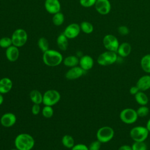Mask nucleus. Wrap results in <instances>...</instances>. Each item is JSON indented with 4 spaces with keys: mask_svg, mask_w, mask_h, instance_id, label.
Wrapping results in <instances>:
<instances>
[{
    "mask_svg": "<svg viewBox=\"0 0 150 150\" xmlns=\"http://www.w3.org/2000/svg\"><path fill=\"white\" fill-rule=\"evenodd\" d=\"M35 139L29 134L22 133L16 136L14 144L19 150H31L35 145Z\"/></svg>",
    "mask_w": 150,
    "mask_h": 150,
    "instance_id": "obj_1",
    "label": "nucleus"
},
{
    "mask_svg": "<svg viewBox=\"0 0 150 150\" xmlns=\"http://www.w3.org/2000/svg\"><path fill=\"white\" fill-rule=\"evenodd\" d=\"M42 60L43 63L50 67H55L63 62V56L58 51L53 49H49L43 52Z\"/></svg>",
    "mask_w": 150,
    "mask_h": 150,
    "instance_id": "obj_2",
    "label": "nucleus"
},
{
    "mask_svg": "<svg viewBox=\"0 0 150 150\" xmlns=\"http://www.w3.org/2000/svg\"><path fill=\"white\" fill-rule=\"evenodd\" d=\"M12 45L18 47L24 46L28 40V34L25 30L18 28L13 31L11 36Z\"/></svg>",
    "mask_w": 150,
    "mask_h": 150,
    "instance_id": "obj_3",
    "label": "nucleus"
},
{
    "mask_svg": "<svg viewBox=\"0 0 150 150\" xmlns=\"http://www.w3.org/2000/svg\"><path fill=\"white\" fill-rule=\"evenodd\" d=\"M149 132L146 127L135 126L130 130L129 135L134 141L142 142L146 139Z\"/></svg>",
    "mask_w": 150,
    "mask_h": 150,
    "instance_id": "obj_4",
    "label": "nucleus"
},
{
    "mask_svg": "<svg viewBox=\"0 0 150 150\" xmlns=\"http://www.w3.org/2000/svg\"><path fill=\"white\" fill-rule=\"evenodd\" d=\"M117 58L118 56L117 52L107 50L98 56L97 62L98 64L106 66L115 63L117 60Z\"/></svg>",
    "mask_w": 150,
    "mask_h": 150,
    "instance_id": "obj_5",
    "label": "nucleus"
},
{
    "mask_svg": "<svg viewBox=\"0 0 150 150\" xmlns=\"http://www.w3.org/2000/svg\"><path fill=\"white\" fill-rule=\"evenodd\" d=\"M114 136V131L109 126H104L100 128L97 132L96 137L101 143H106L110 141Z\"/></svg>",
    "mask_w": 150,
    "mask_h": 150,
    "instance_id": "obj_6",
    "label": "nucleus"
},
{
    "mask_svg": "<svg viewBox=\"0 0 150 150\" xmlns=\"http://www.w3.org/2000/svg\"><path fill=\"white\" fill-rule=\"evenodd\" d=\"M138 115L135 110L131 108L123 109L120 113V118L122 122L127 124H131L137 121Z\"/></svg>",
    "mask_w": 150,
    "mask_h": 150,
    "instance_id": "obj_7",
    "label": "nucleus"
},
{
    "mask_svg": "<svg viewBox=\"0 0 150 150\" xmlns=\"http://www.w3.org/2000/svg\"><path fill=\"white\" fill-rule=\"evenodd\" d=\"M60 100V94L56 90H49L43 95L42 103L45 105L53 106L57 104Z\"/></svg>",
    "mask_w": 150,
    "mask_h": 150,
    "instance_id": "obj_8",
    "label": "nucleus"
},
{
    "mask_svg": "<svg viewBox=\"0 0 150 150\" xmlns=\"http://www.w3.org/2000/svg\"><path fill=\"white\" fill-rule=\"evenodd\" d=\"M103 44L107 50L115 52H117L120 45L118 39L111 34H108L104 36L103 39Z\"/></svg>",
    "mask_w": 150,
    "mask_h": 150,
    "instance_id": "obj_9",
    "label": "nucleus"
},
{
    "mask_svg": "<svg viewBox=\"0 0 150 150\" xmlns=\"http://www.w3.org/2000/svg\"><path fill=\"white\" fill-rule=\"evenodd\" d=\"M81 29L80 25L76 23H72L66 27L63 33L68 39H72L77 37Z\"/></svg>",
    "mask_w": 150,
    "mask_h": 150,
    "instance_id": "obj_10",
    "label": "nucleus"
},
{
    "mask_svg": "<svg viewBox=\"0 0 150 150\" xmlns=\"http://www.w3.org/2000/svg\"><path fill=\"white\" fill-rule=\"evenodd\" d=\"M94 6L97 12L102 15L108 14L111 8V4L108 0H97Z\"/></svg>",
    "mask_w": 150,
    "mask_h": 150,
    "instance_id": "obj_11",
    "label": "nucleus"
},
{
    "mask_svg": "<svg viewBox=\"0 0 150 150\" xmlns=\"http://www.w3.org/2000/svg\"><path fill=\"white\" fill-rule=\"evenodd\" d=\"M44 6L48 13L53 15L59 12L61 9V5L59 0H45Z\"/></svg>",
    "mask_w": 150,
    "mask_h": 150,
    "instance_id": "obj_12",
    "label": "nucleus"
},
{
    "mask_svg": "<svg viewBox=\"0 0 150 150\" xmlns=\"http://www.w3.org/2000/svg\"><path fill=\"white\" fill-rule=\"evenodd\" d=\"M86 73L80 66H75L71 67L65 74V77L68 80H75L83 76Z\"/></svg>",
    "mask_w": 150,
    "mask_h": 150,
    "instance_id": "obj_13",
    "label": "nucleus"
},
{
    "mask_svg": "<svg viewBox=\"0 0 150 150\" xmlns=\"http://www.w3.org/2000/svg\"><path fill=\"white\" fill-rule=\"evenodd\" d=\"M16 122V115L12 112H7L3 114L0 119L1 125L5 127H11Z\"/></svg>",
    "mask_w": 150,
    "mask_h": 150,
    "instance_id": "obj_14",
    "label": "nucleus"
},
{
    "mask_svg": "<svg viewBox=\"0 0 150 150\" xmlns=\"http://www.w3.org/2000/svg\"><path fill=\"white\" fill-rule=\"evenodd\" d=\"M5 55L6 59L11 62H14L18 60L19 56V50L18 47L11 45L6 49Z\"/></svg>",
    "mask_w": 150,
    "mask_h": 150,
    "instance_id": "obj_15",
    "label": "nucleus"
},
{
    "mask_svg": "<svg viewBox=\"0 0 150 150\" xmlns=\"http://www.w3.org/2000/svg\"><path fill=\"white\" fill-rule=\"evenodd\" d=\"M79 64L86 71L90 70L94 65L93 59L89 55L82 56L79 59Z\"/></svg>",
    "mask_w": 150,
    "mask_h": 150,
    "instance_id": "obj_16",
    "label": "nucleus"
},
{
    "mask_svg": "<svg viewBox=\"0 0 150 150\" xmlns=\"http://www.w3.org/2000/svg\"><path fill=\"white\" fill-rule=\"evenodd\" d=\"M136 86L142 91H146L150 88V75H144L137 81Z\"/></svg>",
    "mask_w": 150,
    "mask_h": 150,
    "instance_id": "obj_17",
    "label": "nucleus"
},
{
    "mask_svg": "<svg viewBox=\"0 0 150 150\" xmlns=\"http://www.w3.org/2000/svg\"><path fill=\"white\" fill-rule=\"evenodd\" d=\"M13 83L8 77H4L0 79V93L6 94L9 92L12 88Z\"/></svg>",
    "mask_w": 150,
    "mask_h": 150,
    "instance_id": "obj_18",
    "label": "nucleus"
},
{
    "mask_svg": "<svg viewBox=\"0 0 150 150\" xmlns=\"http://www.w3.org/2000/svg\"><path fill=\"white\" fill-rule=\"evenodd\" d=\"M132 50L131 45L128 42H123L120 44L117 53L122 57H125L129 55Z\"/></svg>",
    "mask_w": 150,
    "mask_h": 150,
    "instance_id": "obj_19",
    "label": "nucleus"
},
{
    "mask_svg": "<svg viewBox=\"0 0 150 150\" xmlns=\"http://www.w3.org/2000/svg\"><path fill=\"white\" fill-rule=\"evenodd\" d=\"M56 43L58 47L60 50L62 51H65L67 50L68 47V39L66 36L62 33L60 34L56 39Z\"/></svg>",
    "mask_w": 150,
    "mask_h": 150,
    "instance_id": "obj_20",
    "label": "nucleus"
},
{
    "mask_svg": "<svg viewBox=\"0 0 150 150\" xmlns=\"http://www.w3.org/2000/svg\"><path fill=\"white\" fill-rule=\"evenodd\" d=\"M63 64L69 67H73L77 66L79 64V59L76 56L70 55L66 57L63 60Z\"/></svg>",
    "mask_w": 150,
    "mask_h": 150,
    "instance_id": "obj_21",
    "label": "nucleus"
},
{
    "mask_svg": "<svg viewBox=\"0 0 150 150\" xmlns=\"http://www.w3.org/2000/svg\"><path fill=\"white\" fill-rule=\"evenodd\" d=\"M134 98L136 102L140 105H146L148 103V97L144 91H138L134 95Z\"/></svg>",
    "mask_w": 150,
    "mask_h": 150,
    "instance_id": "obj_22",
    "label": "nucleus"
},
{
    "mask_svg": "<svg viewBox=\"0 0 150 150\" xmlns=\"http://www.w3.org/2000/svg\"><path fill=\"white\" fill-rule=\"evenodd\" d=\"M29 96L33 104H40L43 102V95L38 90H33L31 91Z\"/></svg>",
    "mask_w": 150,
    "mask_h": 150,
    "instance_id": "obj_23",
    "label": "nucleus"
},
{
    "mask_svg": "<svg viewBox=\"0 0 150 150\" xmlns=\"http://www.w3.org/2000/svg\"><path fill=\"white\" fill-rule=\"evenodd\" d=\"M140 64L145 73H150V54H146L141 58Z\"/></svg>",
    "mask_w": 150,
    "mask_h": 150,
    "instance_id": "obj_24",
    "label": "nucleus"
},
{
    "mask_svg": "<svg viewBox=\"0 0 150 150\" xmlns=\"http://www.w3.org/2000/svg\"><path fill=\"white\" fill-rule=\"evenodd\" d=\"M62 144L67 148H72L74 145V140L70 135H64L62 139Z\"/></svg>",
    "mask_w": 150,
    "mask_h": 150,
    "instance_id": "obj_25",
    "label": "nucleus"
},
{
    "mask_svg": "<svg viewBox=\"0 0 150 150\" xmlns=\"http://www.w3.org/2000/svg\"><path fill=\"white\" fill-rule=\"evenodd\" d=\"M80 26L81 30L86 34H90L94 30L93 25L90 22L87 21L82 22L80 23Z\"/></svg>",
    "mask_w": 150,
    "mask_h": 150,
    "instance_id": "obj_26",
    "label": "nucleus"
},
{
    "mask_svg": "<svg viewBox=\"0 0 150 150\" xmlns=\"http://www.w3.org/2000/svg\"><path fill=\"white\" fill-rule=\"evenodd\" d=\"M64 21V15L59 12L53 15L52 18L53 23L56 26H60L62 25Z\"/></svg>",
    "mask_w": 150,
    "mask_h": 150,
    "instance_id": "obj_27",
    "label": "nucleus"
},
{
    "mask_svg": "<svg viewBox=\"0 0 150 150\" xmlns=\"http://www.w3.org/2000/svg\"><path fill=\"white\" fill-rule=\"evenodd\" d=\"M38 46L39 48L43 52H45L49 50V43L47 39L44 37H42L39 39L38 41Z\"/></svg>",
    "mask_w": 150,
    "mask_h": 150,
    "instance_id": "obj_28",
    "label": "nucleus"
},
{
    "mask_svg": "<svg viewBox=\"0 0 150 150\" xmlns=\"http://www.w3.org/2000/svg\"><path fill=\"white\" fill-rule=\"evenodd\" d=\"M136 111L138 117H145L149 114V109L146 105H141Z\"/></svg>",
    "mask_w": 150,
    "mask_h": 150,
    "instance_id": "obj_29",
    "label": "nucleus"
},
{
    "mask_svg": "<svg viewBox=\"0 0 150 150\" xmlns=\"http://www.w3.org/2000/svg\"><path fill=\"white\" fill-rule=\"evenodd\" d=\"M42 113L43 116L45 118H49L52 117L54 113V111L52 108V106L45 105V107L42 109Z\"/></svg>",
    "mask_w": 150,
    "mask_h": 150,
    "instance_id": "obj_30",
    "label": "nucleus"
},
{
    "mask_svg": "<svg viewBox=\"0 0 150 150\" xmlns=\"http://www.w3.org/2000/svg\"><path fill=\"white\" fill-rule=\"evenodd\" d=\"M12 45L11 38L3 37L0 39V47L4 49H7L9 46Z\"/></svg>",
    "mask_w": 150,
    "mask_h": 150,
    "instance_id": "obj_31",
    "label": "nucleus"
},
{
    "mask_svg": "<svg viewBox=\"0 0 150 150\" xmlns=\"http://www.w3.org/2000/svg\"><path fill=\"white\" fill-rule=\"evenodd\" d=\"M132 150H147V145L144 141L134 142L131 145Z\"/></svg>",
    "mask_w": 150,
    "mask_h": 150,
    "instance_id": "obj_32",
    "label": "nucleus"
},
{
    "mask_svg": "<svg viewBox=\"0 0 150 150\" xmlns=\"http://www.w3.org/2000/svg\"><path fill=\"white\" fill-rule=\"evenodd\" d=\"M97 0H79L80 4L84 8H90L94 6Z\"/></svg>",
    "mask_w": 150,
    "mask_h": 150,
    "instance_id": "obj_33",
    "label": "nucleus"
},
{
    "mask_svg": "<svg viewBox=\"0 0 150 150\" xmlns=\"http://www.w3.org/2000/svg\"><path fill=\"white\" fill-rule=\"evenodd\" d=\"M101 142H100L98 140H96L93 141L88 146L89 150H100L101 146Z\"/></svg>",
    "mask_w": 150,
    "mask_h": 150,
    "instance_id": "obj_34",
    "label": "nucleus"
},
{
    "mask_svg": "<svg viewBox=\"0 0 150 150\" xmlns=\"http://www.w3.org/2000/svg\"><path fill=\"white\" fill-rule=\"evenodd\" d=\"M118 32L120 35L122 36H125L129 34V30L128 28L125 25H121L120 26L118 29H117Z\"/></svg>",
    "mask_w": 150,
    "mask_h": 150,
    "instance_id": "obj_35",
    "label": "nucleus"
},
{
    "mask_svg": "<svg viewBox=\"0 0 150 150\" xmlns=\"http://www.w3.org/2000/svg\"><path fill=\"white\" fill-rule=\"evenodd\" d=\"M71 150H89L88 146L83 144H78L74 145V146L71 148Z\"/></svg>",
    "mask_w": 150,
    "mask_h": 150,
    "instance_id": "obj_36",
    "label": "nucleus"
},
{
    "mask_svg": "<svg viewBox=\"0 0 150 150\" xmlns=\"http://www.w3.org/2000/svg\"><path fill=\"white\" fill-rule=\"evenodd\" d=\"M40 104H34L32 107V112L33 115H38L40 112Z\"/></svg>",
    "mask_w": 150,
    "mask_h": 150,
    "instance_id": "obj_37",
    "label": "nucleus"
},
{
    "mask_svg": "<svg viewBox=\"0 0 150 150\" xmlns=\"http://www.w3.org/2000/svg\"><path fill=\"white\" fill-rule=\"evenodd\" d=\"M140 90H139V88H138V87L135 85L134 86H132L130 88H129V93L132 95H135L138 91H139Z\"/></svg>",
    "mask_w": 150,
    "mask_h": 150,
    "instance_id": "obj_38",
    "label": "nucleus"
},
{
    "mask_svg": "<svg viewBox=\"0 0 150 150\" xmlns=\"http://www.w3.org/2000/svg\"><path fill=\"white\" fill-rule=\"evenodd\" d=\"M118 150H132L131 146L128 145H123L119 147Z\"/></svg>",
    "mask_w": 150,
    "mask_h": 150,
    "instance_id": "obj_39",
    "label": "nucleus"
},
{
    "mask_svg": "<svg viewBox=\"0 0 150 150\" xmlns=\"http://www.w3.org/2000/svg\"><path fill=\"white\" fill-rule=\"evenodd\" d=\"M146 128H147L148 131L149 132H150V118L148 120V121H147V122H146Z\"/></svg>",
    "mask_w": 150,
    "mask_h": 150,
    "instance_id": "obj_40",
    "label": "nucleus"
},
{
    "mask_svg": "<svg viewBox=\"0 0 150 150\" xmlns=\"http://www.w3.org/2000/svg\"><path fill=\"white\" fill-rule=\"evenodd\" d=\"M4 101V97L2 96V94L0 93V105L3 103Z\"/></svg>",
    "mask_w": 150,
    "mask_h": 150,
    "instance_id": "obj_41",
    "label": "nucleus"
},
{
    "mask_svg": "<svg viewBox=\"0 0 150 150\" xmlns=\"http://www.w3.org/2000/svg\"><path fill=\"white\" fill-rule=\"evenodd\" d=\"M11 150H19V149H18L17 148H15V149H11Z\"/></svg>",
    "mask_w": 150,
    "mask_h": 150,
    "instance_id": "obj_42",
    "label": "nucleus"
}]
</instances>
